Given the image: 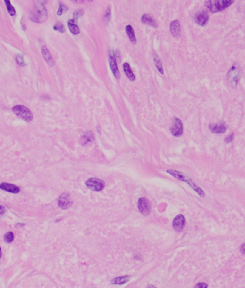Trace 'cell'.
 <instances>
[{
    "label": "cell",
    "mask_w": 245,
    "mask_h": 288,
    "mask_svg": "<svg viewBox=\"0 0 245 288\" xmlns=\"http://www.w3.org/2000/svg\"><path fill=\"white\" fill-rule=\"evenodd\" d=\"M94 137L93 135V133L91 131H87L86 133L83 134V136L81 137V142L82 144L85 145L87 144H89L90 142H92L93 141Z\"/></svg>",
    "instance_id": "ffe728a7"
},
{
    "label": "cell",
    "mask_w": 245,
    "mask_h": 288,
    "mask_svg": "<svg viewBox=\"0 0 245 288\" xmlns=\"http://www.w3.org/2000/svg\"><path fill=\"white\" fill-rule=\"evenodd\" d=\"M5 4L7 5V10L9 12V13L11 15H15V8L12 7V5L11 4V3L10 2L9 0H5Z\"/></svg>",
    "instance_id": "cb8c5ba5"
},
{
    "label": "cell",
    "mask_w": 245,
    "mask_h": 288,
    "mask_svg": "<svg viewBox=\"0 0 245 288\" xmlns=\"http://www.w3.org/2000/svg\"><path fill=\"white\" fill-rule=\"evenodd\" d=\"M67 7L65 6V5H64V4H60V7H59V10H58V15H62V14L64 13V12H67Z\"/></svg>",
    "instance_id": "83f0119b"
},
{
    "label": "cell",
    "mask_w": 245,
    "mask_h": 288,
    "mask_svg": "<svg viewBox=\"0 0 245 288\" xmlns=\"http://www.w3.org/2000/svg\"><path fill=\"white\" fill-rule=\"evenodd\" d=\"M42 55H43L44 60L49 64L50 65H54V61H53V58H52L50 53L49 50H47V48L45 47V46H43L42 47Z\"/></svg>",
    "instance_id": "2e32d148"
},
{
    "label": "cell",
    "mask_w": 245,
    "mask_h": 288,
    "mask_svg": "<svg viewBox=\"0 0 245 288\" xmlns=\"http://www.w3.org/2000/svg\"><path fill=\"white\" fill-rule=\"evenodd\" d=\"M184 225H185V218H184V216L181 215V214L176 216L173 221V227L174 230L179 232V231L183 230Z\"/></svg>",
    "instance_id": "8fae6325"
},
{
    "label": "cell",
    "mask_w": 245,
    "mask_h": 288,
    "mask_svg": "<svg viewBox=\"0 0 245 288\" xmlns=\"http://www.w3.org/2000/svg\"><path fill=\"white\" fill-rule=\"evenodd\" d=\"M0 189L7 191V192L13 193V194H17L20 191V189L18 187L8 183H1L0 184Z\"/></svg>",
    "instance_id": "7c38bea8"
},
{
    "label": "cell",
    "mask_w": 245,
    "mask_h": 288,
    "mask_svg": "<svg viewBox=\"0 0 245 288\" xmlns=\"http://www.w3.org/2000/svg\"><path fill=\"white\" fill-rule=\"evenodd\" d=\"M154 62H155V66H156L157 68H158L159 72L161 73V74H163V73H164V68H163L162 63H161V62L160 59H159L158 55H156L155 54L154 55Z\"/></svg>",
    "instance_id": "603a6c76"
},
{
    "label": "cell",
    "mask_w": 245,
    "mask_h": 288,
    "mask_svg": "<svg viewBox=\"0 0 245 288\" xmlns=\"http://www.w3.org/2000/svg\"><path fill=\"white\" fill-rule=\"evenodd\" d=\"M142 19V22L143 23H144V24H148V25H150V26H153V27L155 28L157 27V24L156 23H155L154 19L152 18L151 16L147 15V14L143 15L142 19Z\"/></svg>",
    "instance_id": "d6986e66"
},
{
    "label": "cell",
    "mask_w": 245,
    "mask_h": 288,
    "mask_svg": "<svg viewBox=\"0 0 245 288\" xmlns=\"http://www.w3.org/2000/svg\"><path fill=\"white\" fill-rule=\"evenodd\" d=\"M47 17V10L44 8V5L42 4H37L36 7H35L33 9V11L31 13V17L30 18L33 21L35 22H42L46 20Z\"/></svg>",
    "instance_id": "3957f363"
},
{
    "label": "cell",
    "mask_w": 245,
    "mask_h": 288,
    "mask_svg": "<svg viewBox=\"0 0 245 288\" xmlns=\"http://www.w3.org/2000/svg\"><path fill=\"white\" fill-rule=\"evenodd\" d=\"M147 288H156V287H155L154 286H153V285H149V286H148Z\"/></svg>",
    "instance_id": "e575fe53"
},
{
    "label": "cell",
    "mask_w": 245,
    "mask_h": 288,
    "mask_svg": "<svg viewBox=\"0 0 245 288\" xmlns=\"http://www.w3.org/2000/svg\"><path fill=\"white\" fill-rule=\"evenodd\" d=\"M209 129L214 133H223L226 130V127L223 123L212 124L209 126Z\"/></svg>",
    "instance_id": "9a60e30c"
},
{
    "label": "cell",
    "mask_w": 245,
    "mask_h": 288,
    "mask_svg": "<svg viewBox=\"0 0 245 288\" xmlns=\"http://www.w3.org/2000/svg\"><path fill=\"white\" fill-rule=\"evenodd\" d=\"M5 212V207L3 206H0V215L3 214Z\"/></svg>",
    "instance_id": "836d02e7"
},
{
    "label": "cell",
    "mask_w": 245,
    "mask_h": 288,
    "mask_svg": "<svg viewBox=\"0 0 245 288\" xmlns=\"http://www.w3.org/2000/svg\"><path fill=\"white\" fill-rule=\"evenodd\" d=\"M12 111L14 112V113L27 122H30L33 121V113L30 111V109H28L24 105H16V106L13 107Z\"/></svg>",
    "instance_id": "277c9868"
},
{
    "label": "cell",
    "mask_w": 245,
    "mask_h": 288,
    "mask_svg": "<svg viewBox=\"0 0 245 288\" xmlns=\"http://www.w3.org/2000/svg\"><path fill=\"white\" fill-rule=\"evenodd\" d=\"M16 60H17V62L19 64V65H25V64H24V60H23V57L22 56V55H17Z\"/></svg>",
    "instance_id": "f1b7e54d"
},
{
    "label": "cell",
    "mask_w": 245,
    "mask_h": 288,
    "mask_svg": "<svg viewBox=\"0 0 245 288\" xmlns=\"http://www.w3.org/2000/svg\"><path fill=\"white\" fill-rule=\"evenodd\" d=\"M86 186L91 190L100 191L103 189L105 187V183L103 181L98 178H91L86 181Z\"/></svg>",
    "instance_id": "5b68a950"
},
{
    "label": "cell",
    "mask_w": 245,
    "mask_h": 288,
    "mask_svg": "<svg viewBox=\"0 0 245 288\" xmlns=\"http://www.w3.org/2000/svg\"><path fill=\"white\" fill-rule=\"evenodd\" d=\"M194 20L196 23H197L198 25L204 26L209 21V15L207 12L204 11H201L196 13L195 15Z\"/></svg>",
    "instance_id": "30bf717a"
},
{
    "label": "cell",
    "mask_w": 245,
    "mask_h": 288,
    "mask_svg": "<svg viewBox=\"0 0 245 288\" xmlns=\"http://www.w3.org/2000/svg\"><path fill=\"white\" fill-rule=\"evenodd\" d=\"M109 62H110V68H111V70L113 73L114 76H115V78H117V79H119L120 77H121V74H120L115 58V56H114V54L113 52H111V53H110V55H109Z\"/></svg>",
    "instance_id": "9c48e42d"
},
{
    "label": "cell",
    "mask_w": 245,
    "mask_h": 288,
    "mask_svg": "<svg viewBox=\"0 0 245 288\" xmlns=\"http://www.w3.org/2000/svg\"><path fill=\"white\" fill-rule=\"evenodd\" d=\"M126 30L127 35H128V37H129L130 40L133 43H135V42H136V38H135V33H134L133 28L132 27V26L127 25L126 27Z\"/></svg>",
    "instance_id": "44dd1931"
},
{
    "label": "cell",
    "mask_w": 245,
    "mask_h": 288,
    "mask_svg": "<svg viewBox=\"0 0 245 288\" xmlns=\"http://www.w3.org/2000/svg\"><path fill=\"white\" fill-rule=\"evenodd\" d=\"M240 251H241V253L244 254V255H245V243H244V244H243L241 246Z\"/></svg>",
    "instance_id": "d6a6232c"
},
{
    "label": "cell",
    "mask_w": 245,
    "mask_h": 288,
    "mask_svg": "<svg viewBox=\"0 0 245 288\" xmlns=\"http://www.w3.org/2000/svg\"><path fill=\"white\" fill-rule=\"evenodd\" d=\"M123 70H124V72L126 73V76L128 77L129 79L131 80V81H134L135 80V77L134 73L132 71L131 68H130L129 64L128 63H124L123 64Z\"/></svg>",
    "instance_id": "ac0fdd59"
},
{
    "label": "cell",
    "mask_w": 245,
    "mask_h": 288,
    "mask_svg": "<svg viewBox=\"0 0 245 288\" xmlns=\"http://www.w3.org/2000/svg\"><path fill=\"white\" fill-rule=\"evenodd\" d=\"M167 172L170 173L171 176H174L175 178H178V179H179L181 181H183L187 182V183L189 184L190 187H192L193 189H194L195 191H196L200 196H202V197L204 196L205 195L204 192L203 190H202L201 188L198 187L196 184L194 183V182L191 181V179H190L189 178H188L187 176H185L183 173L180 172V171H175V170H168Z\"/></svg>",
    "instance_id": "7a4b0ae2"
},
{
    "label": "cell",
    "mask_w": 245,
    "mask_h": 288,
    "mask_svg": "<svg viewBox=\"0 0 245 288\" xmlns=\"http://www.w3.org/2000/svg\"><path fill=\"white\" fill-rule=\"evenodd\" d=\"M67 24H68L69 30H70V32L73 34H74V35H78V34L80 33V29L78 27V25L76 24L75 19H70V20H69L68 22H67Z\"/></svg>",
    "instance_id": "e0dca14e"
},
{
    "label": "cell",
    "mask_w": 245,
    "mask_h": 288,
    "mask_svg": "<svg viewBox=\"0 0 245 288\" xmlns=\"http://www.w3.org/2000/svg\"><path fill=\"white\" fill-rule=\"evenodd\" d=\"M228 78L230 80L231 83H233L234 85H237V82L239 80V73L237 67H234V66L232 67V68L230 70V71L228 73Z\"/></svg>",
    "instance_id": "4fadbf2b"
},
{
    "label": "cell",
    "mask_w": 245,
    "mask_h": 288,
    "mask_svg": "<svg viewBox=\"0 0 245 288\" xmlns=\"http://www.w3.org/2000/svg\"><path fill=\"white\" fill-rule=\"evenodd\" d=\"M105 19H107L108 20V22L109 21V19H110V8H108V10H107V12H105Z\"/></svg>",
    "instance_id": "1f68e13d"
},
{
    "label": "cell",
    "mask_w": 245,
    "mask_h": 288,
    "mask_svg": "<svg viewBox=\"0 0 245 288\" xmlns=\"http://www.w3.org/2000/svg\"><path fill=\"white\" fill-rule=\"evenodd\" d=\"M1 247H0V257H1Z\"/></svg>",
    "instance_id": "8d00e7d4"
},
{
    "label": "cell",
    "mask_w": 245,
    "mask_h": 288,
    "mask_svg": "<svg viewBox=\"0 0 245 288\" xmlns=\"http://www.w3.org/2000/svg\"><path fill=\"white\" fill-rule=\"evenodd\" d=\"M23 225H24V224H17V226H18V227H22V226H23Z\"/></svg>",
    "instance_id": "d590c367"
},
{
    "label": "cell",
    "mask_w": 245,
    "mask_h": 288,
    "mask_svg": "<svg viewBox=\"0 0 245 288\" xmlns=\"http://www.w3.org/2000/svg\"><path fill=\"white\" fill-rule=\"evenodd\" d=\"M72 200L70 196L67 193H64L60 196L58 199V205L60 208L67 209L70 208L72 205Z\"/></svg>",
    "instance_id": "52a82bcc"
},
{
    "label": "cell",
    "mask_w": 245,
    "mask_h": 288,
    "mask_svg": "<svg viewBox=\"0 0 245 288\" xmlns=\"http://www.w3.org/2000/svg\"><path fill=\"white\" fill-rule=\"evenodd\" d=\"M170 31L173 37H178L181 33L180 23L178 20H174L170 24Z\"/></svg>",
    "instance_id": "5bb4252c"
},
{
    "label": "cell",
    "mask_w": 245,
    "mask_h": 288,
    "mask_svg": "<svg viewBox=\"0 0 245 288\" xmlns=\"http://www.w3.org/2000/svg\"><path fill=\"white\" fill-rule=\"evenodd\" d=\"M55 30H57V31L60 32V33H65V29L64 27V25L62 24L61 22H58L53 27Z\"/></svg>",
    "instance_id": "484cf974"
},
{
    "label": "cell",
    "mask_w": 245,
    "mask_h": 288,
    "mask_svg": "<svg viewBox=\"0 0 245 288\" xmlns=\"http://www.w3.org/2000/svg\"><path fill=\"white\" fill-rule=\"evenodd\" d=\"M233 136H234L233 134H231L230 135H229V136H227V137L226 138V139H225V141H226V143H227V144H229V143L232 142V140H233Z\"/></svg>",
    "instance_id": "4dcf8cb0"
},
{
    "label": "cell",
    "mask_w": 245,
    "mask_h": 288,
    "mask_svg": "<svg viewBox=\"0 0 245 288\" xmlns=\"http://www.w3.org/2000/svg\"><path fill=\"white\" fill-rule=\"evenodd\" d=\"M129 279L130 277L128 276L116 277V278L113 279V280L111 281V283L113 284H122L128 282V281L129 280Z\"/></svg>",
    "instance_id": "7402d4cb"
},
{
    "label": "cell",
    "mask_w": 245,
    "mask_h": 288,
    "mask_svg": "<svg viewBox=\"0 0 245 288\" xmlns=\"http://www.w3.org/2000/svg\"><path fill=\"white\" fill-rule=\"evenodd\" d=\"M83 14H84V10H82V9L76 10V11L74 12V14H73V19L77 20V19H78L79 17H81V16H83Z\"/></svg>",
    "instance_id": "4316f807"
},
{
    "label": "cell",
    "mask_w": 245,
    "mask_h": 288,
    "mask_svg": "<svg viewBox=\"0 0 245 288\" xmlns=\"http://www.w3.org/2000/svg\"><path fill=\"white\" fill-rule=\"evenodd\" d=\"M207 287H208V284L206 283H198L194 287V288H207Z\"/></svg>",
    "instance_id": "f546056e"
},
{
    "label": "cell",
    "mask_w": 245,
    "mask_h": 288,
    "mask_svg": "<svg viewBox=\"0 0 245 288\" xmlns=\"http://www.w3.org/2000/svg\"><path fill=\"white\" fill-rule=\"evenodd\" d=\"M138 207L140 212L144 215H148L150 213V211H151L150 204L146 198H141L138 200Z\"/></svg>",
    "instance_id": "ba28073f"
},
{
    "label": "cell",
    "mask_w": 245,
    "mask_h": 288,
    "mask_svg": "<svg viewBox=\"0 0 245 288\" xmlns=\"http://www.w3.org/2000/svg\"><path fill=\"white\" fill-rule=\"evenodd\" d=\"M4 239V241L7 243L12 242V241L14 240V234L11 232H7V233L5 234Z\"/></svg>",
    "instance_id": "d4e9b609"
},
{
    "label": "cell",
    "mask_w": 245,
    "mask_h": 288,
    "mask_svg": "<svg viewBox=\"0 0 245 288\" xmlns=\"http://www.w3.org/2000/svg\"><path fill=\"white\" fill-rule=\"evenodd\" d=\"M233 3V0H210L206 1L205 4L209 11L212 13H215L229 7Z\"/></svg>",
    "instance_id": "6da1fadb"
},
{
    "label": "cell",
    "mask_w": 245,
    "mask_h": 288,
    "mask_svg": "<svg viewBox=\"0 0 245 288\" xmlns=\"http://www.w3.org/2000/svg\"><path fill=\"white\" fill-rule=\"evenodd\" d=\"M171 132L174 136H181L183 134V124L178 118H174L171 126Z\"/></svg>",
    "instance_id": "8992f818"
}]
</instances>
